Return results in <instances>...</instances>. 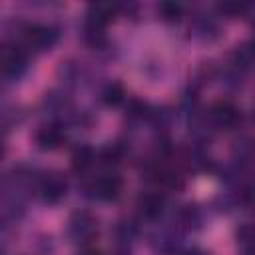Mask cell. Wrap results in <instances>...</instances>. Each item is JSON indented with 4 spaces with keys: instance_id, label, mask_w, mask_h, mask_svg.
<instances>
[{
    "instance_id": "cell-1",
    "label": "cell",
    "mask_w": 255,
    "mask_h": 255,
    "mask_svg": "<svg viewBox=\"0 0 255 255\" xmlns=\"http://www.w3.org/2000/svg\"><path fill=\"white\" fill-rule=\"evenodd\" d=\"M98 231V219L90 213V211H74L68 219V227L66 233L70 237V241L76 243H88Z\"/></svg>"
},
{
    "instance_id": "cell-7",
    "label": "cell",
    "mask_w": 255,
    "mask_h": 255,
    "mask_svg": "<svg viewBox=\"0 0 255 255\" xmlns=\"http://www.w3.org/2000/svg\"><path fill=\"white\" fill-rule=\"evenodd\" d=\"M116 14V8L112 4H104V2H98V4H92L88 8V30L92 34H100L108 22H112Z\"/></svg>"
},
{
    "instance_id": "cell-14",
    "label": "cell",
    "mask_w": 255,
    "mask_h": 255,
    "mask_svg": "<svg viewBox=\"0 0 255 255\" xmlns=\"http://www.w3.org/2000/svg\"><path fill=\"white\" fill-rule=\"evenodd\" d=\"M157 10L161 12V18H165V20H177L181 14V6L173 4V2H163V4H159Z\"/></svg>"
},
{
    "instance_id": "cell-15",
    "label": "cell",
    "mask_w": 255,
    "mask_h": 255,
    "mask_svg": "<svg viewBox=\"0 0 255 255\" xmlns=\"http://www.w3.org/2000/svg\"><path fill=\"white\" fill-rule=\"evenodd\" d=\"M120 159H122V149H120V145H110V147H106V149L102 151V161L108 163V165L118 163Z\"/></svg>"
},
{
    "instance_id": "cell-12",
    "label": "cell",
    "mask_w": 255,
    "mask_h": 255,
    "mask_svg": "<svg viewBox=\"0 0 255 255\" xmlns=\"http://www.w3.org/2000/svg\"><path fill=\"white\" fill-rule=\"evenodd\" d=\"M102 100L108 104V106H118L122 100H124V88L118 84V82H112L106 86L104 94H102Z\"/></svg>"
},
{
    "instance_id": "cell-10",
    "label": "cell",
    "mask_w": 255,
    "mask_h": 255,
    "mask_svg": "<svg viewBox=\"0 0 255 255\" xmlns=\"http://www.w3.org/2000/svg\"><path fill=\"white\" fill-rule=\"evenodd\" d=\"M237 247L241 255H255V225H241L237 229Z\"/></svg>"
},
{
    "instance_id": "cell-2",
    "label": "cell",
    "mask_w": 255,
    "mask_h": 255,
    "mask_svg": "<svg viewBox=\"0 0 255 255\" xmlns=\"http://www.w3.org/2000/svg\"><path fill=\"white\" fill-rule=\"evenodd\" d=\"M58 40V32L50 26H42V24H26L22 30V44L26 48H32L36 52L48 50L56 44Z\"/></svg>"
},
{
    "instance_id": "cell-3",
    "label": "cell",
    "mask_w": 255,
    "mask_h": 255,
    "mask_svg": "<svg viewBox=\"0 0 255 255\" xmlns=\"http://www.w3.org/2000/svg\"><path fill=\"white\" fill-rule=\"evenodd\" d=\"M90 197L98 199V201H112L120 195L122 191V179L116 173H104L98 175L90 185H88Z\"/></svg>"
},
{
    "instance_id": "cell-4",
    "label": "cell",
    "mask_w": 255,
    "mask_h": 255,
    "mask_svg": "<svg viewBox=\"0 0 255 255\" xmlns=\"http://www.w3.org/2000/svg\"><path fill=\"white\" fill-rule=\"evenodd\" d=\"M66 179L60 173H44L36 183L38 195L44 203H58L66 195Z\"/></svg>"
},
{
    "instance_id": "cell-8",
    "label": "cell",
    "mask_w": 255,
    "mask_h": 255,
    "mask_svg": "<svg viewBox=\"0 0 255 255\" xmlns=\"http://www.w3.org/2000/svg\"><path fill=\"white\" fill-rule=\"evenodd\" d=\"M62 141H64V131L56 124L42 126L36 131V145L40 149H56V147L62 145Z\"/></svg>"
},
{
    "instance_id": "cell-9",
    "label": "cell",
    "mask_w": 255,
    "mask_h": 255,
    "mask_svg": "<svg viewBox=\"0 0 255 255\" xmlns=\"http://www.w3.org/2000/svg\"><path fill=\"white\" fill-rule=\"evenodd\" d=\"M137 207L143 217H157L163 209V197L157 193H145L137 199Z\"/></svg>"
},
{
    "instance_id": "cell-19",
    "label": "cell",
    "mask_w": 255,
    "mask_h": 255,
    "mask_svg": "<svg viewBox=\"0 0 255 255\" xmlns=\"http://www.w3.org/2000/svg\"><path fill=\"white\" fill-rule=\"evenodd\" d=\"M253 30H255V22H253Z\"/></svg>"
},
{
    "instance_id": "cell-13",
    "label": "cell",
    "mask_w": 255,
    "mask_h": 255,
    "mask_svg": "<svg viewBox=\"0 0 255 255\" xmlns=\"http://www.w3.org/2000/svg\"><path fill=\"white\" fill-rule=\"evenodd\" d=\"M235 56H237L239 64H243V66L255 64V42H247V44H243L241 48H237Z\"/></svg>"
},
{
    "instance_id": "cell-6",
    "label": "cell",
    "mask_w": 255,
    "mask_h": 255,
    "mask_svg": "<svg viewBox=\"0 0 255 255\" xmlns=\"http://www.w3.org/2000/svg\"><path fill=\"white\" fill-rule=\"evenodd\" d=\"M26 70V52L22 46H4L2 50V72L8 78H18Z\"/></svg>"
},
{
    "instance_id": "cell-16",
    "label": "cell",
    "mask_w": 255,
    "mask_h": 255,
    "mask_svg": "<svg viewBox=\"0 0 255 255\" xmlns=\"http://www.w3.org/2000/svg\"><path fill=\"white\" fill-rule=\"evenodd\" d=\"M217 10L223 12V14H227V16H237V14H241V12L245 10V6H243V4H231V2H225V4H219Z\"/></svg>"
},
{
    "instance_id": "cell-18",
    "label": "cell",
    "mask_w": 255,
    "mask_h": 255,
    "mask_svg": "<svg viewBox=\"0 0 255 255\" xmlns=\"http://www.w3.org/2000/svg\"><path fill=\"white\" fill-rule=\"evenodd\" d=\"M185 255H207V253H203V251H199V249H193V251H187Z\"/></svg>"
},
{
    "instance_id": "cell-5",
    "label": "cell",
    "mask_w": 255,
    "mask_h": 255,
    "mask_svg": "<svg viewBox=\"0 0 255 255\" xmlns=\"http://www.w3.org/2000/svg\"><path fill=\"white\" fill-rule=\"evenodd\" d=\"M207 118H209L213 128H217V129H231L239 122V110L233 104H229V102H215L209 108Z\"/></svg>"
},
{
    "instance_id": "cell-17",
    "label": "cell",
    "mask_w": 255,
    "mask_h": 255,
    "mask_svg": "<svg viewBox=\"0 0 255 255\" xmlns=\"http://www.w3.org/2000/svg\"><path fill=\"white\" fill-rule=\"evenodd\" d=\"M76 255H100V251H96L94 247H88V245H86V247H82Z\"/></svg>"
},
{
    "instance_id": "cell-11",
    "label": "cell",
    "mask_w": 255,
    "mask_h": 255,
    "mask_svg": "<svg viewBox=\"0 0 255 255\" xmlns=\"http://www.w3.org/2000/svg\"><path fill=\"white\" fill-rule=\"evenodd\" d=\"M92 161H94V151H92V147L80 145V147L74 149V153H72V167H74L76 171L88 169V167L92 165Z\"/></svg>"
}]
</instances>
